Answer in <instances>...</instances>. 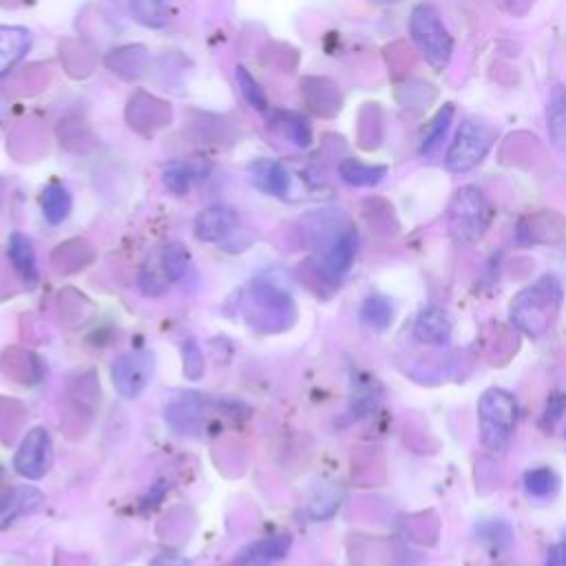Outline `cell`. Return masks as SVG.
I'll use <instances>...</instances> for the list:
<instances>
[{"instance_id":"484cf974","label":"cell","mask_w":566,"mask_h":566,"mask_svg":"<svg viewBox=\"0 0 566 566\" xmlns=\"http://www.w3.org/2000/svg\"><path fill=\"white\" fill-rule=\"evenodd\" d=\"M188 266V250L182 244H169L162 250V268L166 279L177 281L186 275Z\"/></svg>"},{"instance_id":"e0dca14e","label":"cell","mask_w":566,"mask_h":566,"mask_svg":"<svg viewBox=\"0 0 566 566\" xmlns=\"http://www.w3.org/2000/svg\"><path fill=\"white\" fill-rule=\"evenodd\" d=\"M73 197L67 191V186L51 182L43 191V213L51 226H58L71 215Z\"/></svg>"},{"instance_id":"7402d4cb","label":"cell","mask_w":566,"mask_h":566,"mask_svg":"<svg viewBox=\"0 0 566 566\" xmlns=\"http://www.w3.org/2000/svg\"><path fill=\"white\" fill-rule=\"evenodd\" d=\"M275 127L290 144H297L301 149L312 142V129L308 120L297 113H279Z\"/></svg>"},{"instance_id":"8fae6325","label":"cell","mask_w":566,"mask_h":566,"mask_svg":"<svg viewBox=\"0 0 566 566\" xmlns=\"http://www.w3.org/2000/svg\"><path fill=\"white\" fill-rule=\"evenodd\" d=\"M250 182L261 193L272 197H286L290 191V173L277 160H255L250 164Z\"/></svg>"},{"instance_id":"277c9868","label":"cell","mask_w":566,"mask_h":566,"mask_svg":"<svg viewBox=\"0 0 566 566\" xmlns=\"http://www.w3.org/2000/svg\"><path fill=\"white\" fill-rule=\"evenodd\" d=\"M491 224V206L485 193L476 186L458 188L449 204V230L456 241L474 246L485 237Z\"/></svg>"},{"instance_id":"4316f807","label":"cell","mask_w":566,"mask_h":566,"mask_svg":"<svg viewBox=\"0 0 566 566\" xmlns=\"http://www.w3.org/2000/svg\"><path fill=\"white\" fill-rule=\"evenodd\" d=\"M551 133L555 144L566 151V93L558 91L553 96V107H551Z\"/></svg>"},{"instance_id":"cb8c5ba5","label":"cell","mask_w":566,"mask_h":566,"mask_svg":"<svg viewBox=\"0 0 566 566\" xmlns=\"http://www.w3.org/2000/svg\"><path fill=\"white\" fill-rule=\"evenodd\" d=\"M237 85L241 96L246 98V102L250 107L257 109V111H268V100H266V93L261 89L259 82L253 78V73H250L246 67H237Z\"/></svg>"},{"instance_id":"6da1fadb","label":"cell","mask_w":566,"mask_h":566,"mask_svg":"<svg viewBox=\"0 0 566 566\" xmlns=\"http://www.w3.org/2000/svg\"><path fill=\"white\" fill-rule=\"evenodd\" d=\"M562 283L558 277L544 275L536 283L520 290L511 301V321L527 337L538 339L551 328L562 306Z\"/></svg>"},{"instance_id":"52a82bcc","label":"cell","mask_w":566,"mask_h":566,"mask_svg":"<svg viewBox=\"0 0 566 566\" xmlns=\"http://www.w3.org/2000/svg\"><path fill=\"white\" fill-rule=\"evenodd\" d=\"M153 376V356L146 352L122 354L111 368V381L122 398H138Z\"/></svg>"},{"instance_id":"3957f363","label":"cell","mask_w":566,"mask_h":566,"mask_svg":"<svg viewBox=\"0 0 566 566\" xmlns=\"http://www.w3.org/2000/svg\"><path fill=\"white\" fill-rule=\"evenodd\" d=\"M410 34L429 67L443 71L449 65L454 54V38L449 34L436 7L427 3L414 7L410 16Z\"/></svg>"},{"instance_id":"83f0119b","label":"cell","mask_w":566,"mask_h":566,"mask_svg":"<svg viewBox=\"0 0 566 566\" xmlns=\"http://www.w3.org/2000/svg\"><path fill=\"white\" fill-rule=\"evenodd\" d=\"M182 352H184V374H186V379L199 381V379H202V374H204L202 350H199V345L195 341H186Z\"/></svg>"},{"instance_id":"d6986e66","label":"cell","mask_w":566,"mask_h":566,"mask_svg":"<svg viewBox=\"0 0 566 566\" xmlns=\"http://www.w3.org/2000/svg\"><path fill=\"white\" fill-rule=\"evenodd\" d=\"M361 319L374 330H387L394 321V303L381 292H374L361 306Z\"/></svg>"},{"instance_id":"ac0fdd59","label":"cell","mask_w":566,"mask_h":566,"mask_svg":"<svg viewBox=\"0 0 566 566\" xmlns=\"http://www.w3.org/2000/svg\"><path fill=\"white\" fill-rule=\"evenodd\" d=\"M131 16L149 29H162L169 23L171 0H127Z\"/></svg>"},{"instance_id":"4dcf8cb0","label":"cell","mask_w":566,"mask_h":566,"mask_svg":"<svg viewBox=\"0 0 566 566\" xmlns=\"http://www.w3.org/2000/svg\"><path fill=\"white\" fill-rule=\"evenodd\" d=\"M547 566H566V542L555 544V547L549 549Z\"/></svg>"},{"instance_id":"5bb4252c","label":"cell","mask_w":566,"mask_h":566,"mask_svg":"<svg viewBox=\"0 0 566 566\" xmlns=\"http://www.w3.org/2000/svg\"><path fill=\"white\" fill-rule=\"evenodd\" d=\"M290 547H292L290 536H272L246 547L239 553V562L248 566H272L286 558Z\"/></svg>"},{"instance_id":"603a6c76","label":"cell","mask_w":566,"mask_h":566,"mask_svg":"<svg viewBox=\"0 0 566 566\" xmlns=\"http://www.w3.org/2000/svg\"><path fill=\"white\" fill-rule=\"evenodd\" d=\"M452 118H454V107L452 104H445V107L436 113V118L429 122V127L421 140V153L434 151L436 146L443 142V138L449 131V124H452Z\"/></svg>"},{"instance_id":"30bf717a","label":"cell","mask_w":566,"mask_h":566,"mask_svg":"<svg viewBox=\"0 0 566 566\" xmlns=\"http://www.w3.org/2000/svg\"><path fill=\"white\" fill-rule=\"evenodd\" d=\"M31 31L18 25H0V78L7 76L29 54Z\"/></svg>"},{"instance_id":"2e32d148","label":"cell","mask_w":566,"mask_h":566,"mask_svg":"<svg viewBox=\"0 0 566 566\" xmlns=\"http://www.w3.org/2000/svg\"><path fill=\"white\" fill-rule=\"evenodd\" d=\"M204 403L195 396H182L175 401L169 410H166V421L173 425L177 432H195V429L204 423Z\"/></svg>"},{"instance_id":"ba28073f","label":"cell","mask_w":566,"mask_h":566,"mask_svg":"<svg viewBox=\"0 0 566 566\" xmlns=\"http://www.w3.org/2000/svg\"><path fill=\"white\" fill-rule=\"evenodd\" d=\"M239 224V217L228 206H211L197 215L195 219V237L199 241H208V244H215V241L226 239L233 233L235 226Z\"/></svg>"},{"instance_id":"7c38bea8","label":"cell","mask_w":566,"mask_h":566,"mask_svg":"<svg viewBox=\"0 0 566 566\" xmlns=\"http://www.w3.org/2000/svg\"><path fill=\"white\" fill-rule=\"evenodd\" d=\"M414 334L421 343L443 345L452 337V319L443 308H423L414 323Z\"/></svg>"},{"instance_id":"d4e9b609","label":"cell","mask_w":566,"mask_h":566,"mask_svg":"<svg viewBox=\"0 0 566 566\" xmlns=\"http://www.w3.org/2000/svg\"><path fill=\"white\" fill-rule=\"evenodd\" d=\"M195 171L191 169V166H186V164H180V162H173L169 164L164 169V175H162V180H164V186L169 188L171 193L175 195H184L188 193V188L193 186L195 182Z\"/></svg>"},{"instance_id":"1f68e13d","label":"cell","mask_w":566,"mask_h":566,"mask_svg":"<svg viewBox=\"0 0 566 566\" xmlns=\"http://www.w3.org/2000/svg\"><path fill=\"white\" fill-rule=\"evenodd\" d=\"M564 542H566V536H564Z\"/></svg>"},{"instance_id":"44dd1931","label":"cell","mask_w":566,"mask_h":566,"mask_svg":"<svg viewBox=\"0 0 566 566\" xmlns=\"http://www.w3.org/2000/svg\"><path fill=\"white\" fill-rule=\"evenodd\" d=\"M524 489L533 498H553L560 489V478L549 467H538L524 474Z\"/></svg>"},{"instance_id":"4fadbf2b","label":"cell","mask_w":566,"mask_h":566,"mask_svg":"<svg viewBox=\"0 0 566 566\" xmlns=\"http://www.w3.org/2000/svg\"><path fill=\"white\" fill-rule=\"evenodd\" d=\"M43 502V494L31 487H16L14 491H9L5 498H0V529L9 527L20 516L36 513Z\"/></svg>"},{"instance_id":"ffe728a7","label":"cell","mask_w":566,"mask_h":566,"mask_svg":"<svg viewBox=\"0 0 566 566\" xmlns=\"http://www.w3.org/2000/svg\"><path fill=\"white\" fill-rule=\"evenodd\" d=\"M339 175L350 186H376L385 180L387 169L385 166L363 164L359 160H345L339 166Z\"/></svg>"},{"instance_id":"f1b7e54d","label":"cell","mask_w":566,"mask_h":566,"mask_svg":"<svg viewBox=\"0 0 566 566\" xmlns=\"http://www.w3.org/2000/svg\"><path fill=\"white\" fill-rule=\"evenodd\" d=\"M480 538H482V542L491 544V547H509L511 540H513L511 529L507 527L505 522L482 524V527H480Z\"/></svg>"},{"instance_id":"5b68a950","label":"cell","mask_w":566,"mask_h":566,"mask_svg":"<svg viewBox=\"0 0 566 566\" xmlns=\"http://www.w3.org/2000/svg\"><path fill=\"white\" fill-rule=\"evenodd\" d=\"M496 135L487 124L478 120H465L460 124L456 138L449 146L445 164L452 173H467L485 160L487 153L494 146Z\"/></svg>"},{"instance_id":"7a4b0ae2","label":"cell","mask_w":566,"mask_h":566,"mask_svg":"<svg viewBox=\"0 0 566 566\" xmlns=\"http://www.w3.org/2000/svg\"><path fill=\"white\" fill-rule=\"evenodd\" d=\"M480 440L489 452H505L518 423V403L502 387H491L478 401Z\"/></svg>"},{"instance_id":"f546056e","label":"cell","mask_w":566,"mask_h":566,"mask_svg":"<svg viewBox=\"0 0 566 566\" xmlns=\"http://www.w3.org/2000/svg\"><path fill=\"white\" fill-rule=\"evenodd\" d=\"M566 412V394H553L549 398L547 407H544V414H542V427L544 429H553L555 425L560 423V418Z\"/></svg>"},{"instance_id":"9a60e30c","label":"cell","mask_w":566,"mask_h":566,"mask_svg":"<svg viewBox=\"0 0 566 566\" xmlns=\"http://www.w3.org/2000/svg\"><path fill=\"white\" fill-rule=\"evenodd\" d=\"M9 259L18 272V277L27 283V288H34L38 281V266H36V250L31 239L23 233H14L9 237Z\"/></svg>"},{"instance_id":"9c48e42d","label":"cell","mask_w":566,"mask_h":566,"mask_svg":"<svg viewBox=\"0 0 566 566\" xmlns=\"http://www.w3.org/2000/svg\"><path fill=\"white\" fill-rule=\"evenodd\" d=\"M356 250H359V237L352 226L341 228L337 235L332 237L330 246L323 253V268H326L332 277H341L348 272L354 264Z\"/></svg>"},{"instance_id":"8992f818","label":"cell","mask_w":566,"mask_h":566,"mask_svg":"<svg viewBox=\"0 0 566 566\" xmlns=\"http://www.w3.org/2000/svg\"><path fill=\"white\" fill-rule=\"evenodd\" d=\"M54 465V443L45 427H34L20 443L14 469L27 480H40L49 474Z\"/></svg>"}]
</instances>
